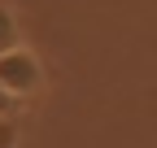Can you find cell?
<instances>
[{"instance_id":"obj_1","label":"cell","mask_w":157,"mask_h":148,"mask_svg":"<svg viewBox=\"0 0 157 148\" xmlns=\"http://www.w3.org/2000/svg\"><path fill=\"white\" fill-rule=\"evenodd\" d=\"M0 83H5L9 91H17V96H35L39 87H44V65H39V57L31 48H9V52H0Z\"/></svg>"},{"instance_id":"obj_2","label":"cell","mask_w":157,"mask_h":148,"mask_svg":"<svg viewBox=\"0 0 157 148\" xmlns=\"http://www.w3.org/2000/svg\"><path fill=\"white\" fill-rule=\"evenodd\" d=\"M17 44H22V39H17V17L9 13V5H0V52H9Z\"/></svg>"},{"instance_id":"obj_3","label":"cell","mask_w":157,"mask_h":148,"mask_svg":"<svg viewBox=\"0 0 157 148\" xmlns=\"http://www.w3.org/2000/svg\"><path fill=\"white\" fill-rule=\"evenodd\" d=\"M17 105H22V96H17V91H9L5 83H0V118H13Z\"/></svg>"},{"instance_id":"obj_4","label":"cell","mask_w":157,"mask_h":148,"mask_svg":"<svg viewBox=\"0 0 157 148\" xmlns=\"http://www.w3.org/2000/svg\"><path fill=\"white\" fill-rule=\"evenodd\" d=\"M17 139V126H13V118H0V148H9Z\"/></svg>"}]
</instances>
